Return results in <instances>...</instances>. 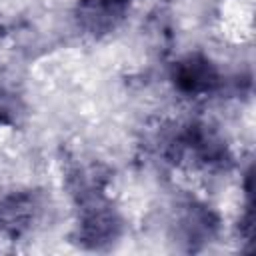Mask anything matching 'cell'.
Wrapping results in <instances>:
<instances>
[{"mask_svg":"<svg viewBox=\"0 0 256 256\" xmlns=\"http://www.w3.org/2000/svg\"><path fill=\"white\" fill-rule=\"evenodd\" d=\"M128 0H84L80 8V22L92 30H110L122 18Z\"/></svg>","mask_w":256,"mask_h":256,"instance_id":"obj_1","label":"cell"}]
</instances>
